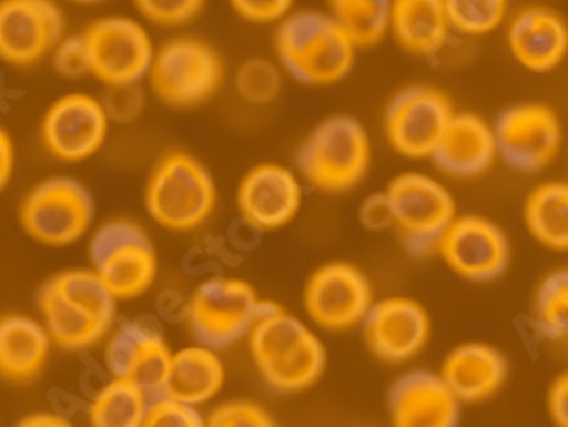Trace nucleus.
Instances as JSON below:
<instances>
[{"instance_id":"nucleus-1","label":"nucleus","mask_w":568,"mask_h":427,"mask_svg":"<svg viewBox=\"0 0 568 427\" xmlns=\"http://www.w3.org/2000/svg\"><path fill=\"white\" fill-rule=\"evenodd\" d=\"M119 301L93 268H69L45 279L37 296L39 321L53 346L80 353L101 344L114 325Z\"/></svg>"},{"instance_id":"nucleus-2","label":"nucleus","mask_w":568,"mask_h":427,"mask_svg":"<svg viewBox=\"0 0 568 427\" xmlns=\"http://www.w3.org/2000/svg\"><path fill=\"white\" fill-rule=\"evenodd\" d=\"M248 346L262 379L277 394L314 387L327 364L325 346L310 325L266 301L248 332Z\"/></svg>"},{"instance_id":"nucleus-3","label":"nucleus","mask_w":568,"mask_h":427,"mask_svg":"<svg viewBox=\"0 0 568 427\" xmlns=\"http://www.w3.org/2000/svg\"><path fill=\"white\" fill-rule=\"evenodd\" d=\"M275 53L296 82L329 87L348 78L357 45L342 26L325 12H292L277 23Z\"/></svg>"},{"instance_id":"nucleus-4","label":"nucleus","mask_w":568,"mask_h":427,"mask_svg":"<svg viewBox=\"0 0 568 427\" xmlns=\"http://www.w3.org/2000/svg\"><path fill=\"white\" fill-rule=\"evenodd\" d=\"M216 184L207 166L184 151H171L153 166L144 203L149 216L169 232H194L216 210Z\"/></svg>"},{"instance_id":"nucleus-5","label":"nucleus","mask_w":568,"mask_h":427,"mask_svg":"<svg viewBox=\"0 0 568 427\" xmlns=\"http://www.w3.org/2000/svg\"><path fill=\"white\" fill-rule=\"evenodd\" d=\"M296 166L305 182L323 194L355 189L371 166V139L366 128L346 114L318 123L303 141Z\"/></svg>"},{"instance_id":"nucleus-6","label":"nucleus","mask_w":568,"mask_h":427,"mask_svg":"<svg viewBox=\"0 0 568 427\" xmlns=\"http://www.w3.org/2000/svg\"><path fill=\"white\" fill-rule=\"evenodd\" d=\"M89 260L119 303L151 292L160 271L151 236L144 227L125 218L110 221L93 232Z\"/></svg>"},{"instance_id":"nucleus-7","label":"nucleus","mask_w":568,"mask_h":427,"mask_svg":"<svg viewBox=\"0 0 568 427\" xmlns=\"http://www.w3.org/2000/svg\"><path fill=\"white\" fill-rule=\"evenodd\" d=\"M97 218V203L75 177L58 175L30 189L19 207L23 232L41 246L67 248L78 244Z\"/></svg>"},{"instance_id":"nucleus-8","label":"nucleus","mask_w":568,"mask_h":427,"mask_svg":"<svg viewBox=\"0 0 568 427\" xmlns=\"http://www.w3.org/2000/svg\"><path fill=\"white\" fill-rule=\"evenodd\" d=\"M146 78L164 105L196 108L223 84V60L203 39L175 37L155 49Z\"/></svg>"},{"instance_id":"nucleus-9","label":"nucleus","mask_w":568,"mask_h":427,"mask_svg":"<svg viewBox=\"0 0 568 427\" xmlns=\"http://www.w3.org/2000/svg\"><path fill=\"white\" fill-rule=\"evenodd\" d=\"M392 227L414 257H428L437 251L442 234L457 216L455 199L448 189L425 173H400L387 186Z\"/></svg>"},{"instance_id":"nucleus-10","label":"nucleus","mask_w":568,"mask_h":427,"mask_svg":"<svg viewBox=\"0 0 568 427\" xmlns=\"http://www.w3.org/2000/svg\"><path fill=\"white\" fill-rule=\"evenodd\" d=\"M262 298L253 284L240 277L205 279L192 294L186 307L189 329L196 339L214 350H223L248 337L260 314Z\"/></svg>"},{"instance_id":"nucleus-11","label":"nucleus","mask_w":568,"mask_h":427,"mask_svg":"<svg viewBox=\"0 0 568 427\" xmlns=\"http://www.w3.org/2000/svg\"><path fill=\"white\" fill-rule=\"evenodd\" d=\"M89 58V75L105 87H132L146 80L155 45L151 32L130 17H103L82 32Z\"/></svg>"},{"instance_id":"nucleus-12","label":"nucleus","mask_w":568,"mask_h":427,"mask_svg":"<svg viewBox=\"0 0 568 427\" xmlns=\"http://www.w3.org/2000/svg\"><path fill=\"white\" fill-rule=\"evenodd\" d=\"M110 112L91 93H64L41 119V144L55 160L78 164L97 155L110 134Z\"/></svg>"},{"instance_id":"nucleus-13","label":"nucleus","mask_w":568,"mask_h":427,"mask_svg":"<svg viewBox=\"0 0 568 427\" xmlns=\"http://www.w3.org/2000/svg\"><path fill=\"white\" fill-rule=\"evenodd\" d=\"M498 157L518 173H539L561 149V123L552 108L520 103L503 110L494 125Z\"/></svg>"},{"instance_id":"nucleus-14","label":"nucleus","mask_w":568,"mask_h":427,"mask_svg":"<svg viewBox=\"0 0 568 427\" xmlns=\"http://www.w3.org/2000/svg\"><path fill=\"white\" fill-rule=\"evenodd\" d=\"M67 19L55 0H0V62L28 69L51 58Z\"/></svg>"},{"instance_id":"nucleus-15","label":"nucleus","mask_w":568,"mask_h":427,"mask_svg":"<svg viewBox=\"0 0 568 427\" xmlns=\"http://www.w3.org/2000/svg\"><path fill=\"white\" fill-rule=\"evenodd\" d=\"M312 323L325 332H346L362 325L373 305L368 277L348 262H329L316 268L303 294Z\"/></svg>"},{"instance_id":"nucleus-16","label":"nucleus","mask_w":568,"mask_h":427,"mask_svg":"<svg viewBox=\"0 0 568 427\" xmlns=\"http://www.w3.org/2000/svg\"><path fill=\"white\" fill-rule=\"evenodd\" d=\"M453 105L435 87H407L385 112V132L396 153L409 160H428L444 134Z\"/></svg>"},{"instance_id":"nucleus-17","label":"nucleus","mask_w":568,"mask_h":427,"mask_svg":"<svg viewBox=\"0 0 568 427\" xmlns=\"http://www.w3.org/2000/svg\"><path fill=\"white\" fill-rule=\"evenodd\" d=\"M437 253L444 264L468 282H491L509 266L507 234L485 216H455L442 240Z\"/></svg>"},{"instance_id":"nucleus-18","label":"nucleus","mask_w":568,"mask_h":427,"mask_svg":"<svg viewBox=\"0 0 568 427\" xmlns=\"http://www.w3.org/2000/svg\"><path fill=\"white\" fill-rule=\"evenodd\" d=\"M433 323L412 298L392 296L371 305L362 321V337L375 359L405 364L428 346Z\"/></svg>"},{"instance_id":"nucleus-19","label":"nucleus","mask_w":568,"mask_h":427,"mask_svg":"<svg viewBox=\"0 0 568 427\" xmlns=\"http://www.w3.org/2000/svg\"><path fill=\"white\" fill-rule=\"evenodd\" d=\"M173 350L158 327L132 321L114 329L103 359L112 377H123L144 389L149 398L162 394Z\"/></svg>"},{"instance_id":"nucleus-20","label":"nucleus","mask_w":568,"mask_h":427,"mask_svg":"<svg viewBox=\"0 0 568 427\" xmlns=\"http://www.w3.org/2000/svg\"><path fill=\"white\" fill-rule=\"evenodd\" d=\"M303 205V186L298 175L273 162L253 166L236 189V207L242 218L262 232L290 225Z\"/></svg>"},{"instance_id":"nucleus-21","label":"nucleus","mask_w":568,"mask_h":427,"mask_svg":"<svg viewBox=\"0 0 568 427\" xmlns=\"http://www.w3.org/2000/svg\"><path fill=\"white\" fill-rule=\"evenodd\" d=\"M507 49L526 71L550 73L568 55V23L552 8L528 6L509 19Z\"/></svg>"},{"instance_id":"nucleus-22","label":"nucleus","mask_w":568,"mask_h":427,"mask_svg":"<svg viewBox=\"0 0 568 427\" xmlns=\"http://www.w3.org/2000/svg\"><path fill=\"white\" fill-rule=\"evenodd\" d=\"M389 416L398 427H453L459 423L462 403L444 377L433 370H409L389 392Z\"/></svg>"},{"instance_id":"nucleus-23","label":"nucleus","mask_w":568,"mask_h":427,"mask_svg":"<svg viewBox=\"0 0 568 427\" xmlns=\"http://www.w3.org/2000/svg\"><path fill=\"white\" fill-rule=\"evenodd\" d=\"M498 157L494 128L478 114H453L430 155L435 166L450 177H478Z\"/></svg>"},{"instance_id":"nucleus-24","label":"nucleus","mask_w":568,"mask_h":427,"mask_svg":"<svg viewBox=\"0 0 568 427\" xmlns=\"http://www.w3.org/2000/svg\"><path fill=\"white\" fill-rule=\"evenodd\" d=\"M509 373L505 355L489 344H462L453 348L439 375L464 405L485 403L498 394Z\"/></svg>"},{"instance_id":"nucleus-25","label":"nucleus","mask_w":568,"mask_h":427,"mask_svg":"<svg viewBox=\"0 0 568 427\" xmlns=\"http://www.w3.org/2000/svg\"><path fill=\"white\" fill-rule=\"evenodd\" d=\"M53 342L39 318L26 314L0 316V377L28 385L49 364Z\"/></svg>"},{"instance_id":"nucleus-26","label":"nucleus","mask_w":568,"mask_h":427,"mask_svg":"<svg viewBox=\"0 0 568 427\" xmlns=\"http://www.w3.org/2000/svg\"><path fill=\"white\" fill-rule=\"evenodd\" d=\"M223 385L225 366L219 350L194 344L173 353L162 394L186 405L203 407L221 394Z\"/></svg>"},{"instance_id":"nucleus-27","label":"nucleus","mask_w":568,"mask_h":427,"mask_svg":"<svg viewBox=\"0 0 568 427\" xmlns=\"http://www.w3.org/2000/svg\"><path fill=\"white\" fill-rule=\"evenodd\" d=\"M389 32L403 51L430 58L444 49L453 30L444 0H392Z\"/></svg>"},{"instance_id":"nucleus-28","label":"nucleus","mask_w":568,"mask_h":427,"mask_svg":"<svg viewBox=\"0 0 568 427\" xmlns=\"http://www.w3.org/2000/svg\"><path fill=\"white\" fill-rule=\"evenodd\" d=\"M524 221L544 248L568 253V182L535 186L524 205Z\"/></svg>"},{"instance_id":"nucleus-29","label":"nucleus","mask_w":568,"mask_h":427,"mask_svg":"<svg viewBox=\"0 0 568 427\" xmlns=\"http://www.w3.org/2000/svg\"><path fill=\"white\" fill-rule=\"evenodd\" d=\"M149 394L130 379L112 377L99 394L91 398L89 423L97 427H139L144 423Z\"/></svg>"},{"instance_id":"nucleus-30","label":"nucleus","mask_w":568,"mask_h":427,"mask_svg":"<svg viewBox=\"0 0 568 427\" xmlns=\"http://www.w3.org/2000/svg\"><path fill=\"white\" fill-rule=\"evenodd\" d=\"M327 8L357 49H371L389 34L392 0H327Z\"/></svg>"},{"instance_id":"nucleus-31","label":"nucleus","mask_w":568,"mask_h":427,"mask_svg":"<svg viewBox=\"0 0 568 427\" xmlns=\"http://www.w3.org/2000/svg\"><path fill=\"white\" fill-rule=\"evenodd\" d=\"M535 321L548 339L568 344V268L546 275L539 284Z\"/></svg>"},{"instance_id":"nucleus-32","label":"nucleus","mask_w":568,"mask_h":427,"mask_svg":"<svg viewBox=\"0 0 568 427\" xmlns=\"http://www.w3.org/2000/svg\"><path fill=\"white\" fill-rule=\"evenodd\" d=\"M450 30L464 37H483L498 30L509 12V0H444Z\"/></svg>"},{"instance_id":"nucleus-33","label":"nucleus","mask_w":568,"mask_h":427,"mask_svg":"<svg viewBox=\"0 0 568 427\" xmlns=\"http://www.w3.org/2000/svg\"><path fill=\"white\" fill-rule=\"evenodd\" d=\"M234 87H236V93H240L246 103L266 105L277 96L280 73L268 60L255 58L244 62L242 69L236 71Z\"/></svg>"},{"instance_id":"nucleus-34","label":"nucleus","mask_w":568,"mask_h":427,"mask_svg":"<svg viewBox=\"0 0 568 427\" xmlns=\"http://www.w3.org/2000/svg\"><path fill=\"white\" fill-rule=\"evenodd\" d=\"M139 17L160 26L180 28L199 19L207 6V0H132Z\"/></svg>"},{"instance_id":"nucleus-35","label":"nucleus","mask_w":568,"mask_h":427,"mask_svg":"<svg viewBox=\"0 0 568 427\" xmlns=\"http://www.w3.org/2000/svg\"><path fill=\"white\" fill-rule=\"evenodd\" d=\"M146 427H201L205 425V416L199 407L175 400L166 394H158L149 398L144 423Z\"/></svg>"},{"instance_id":"nucleus-36","label":"nucleus","mask_w":568,"mask_h":427,"mask_svg":"<svg viewBox=\"0 0 568 427\" xmlns=\"http://www.w3.org/2000/svg\"><path fill=\"white\" fill-rule=\"evenodd\" d=\"M273 416L257 403L251 400H230L212 409L205 416V425L214 427H268L273 425Z\"/></svg>"},{"instance_id":"nucleus-37","label":"nucleus","mask_w":568,"mask_h":427,"mask_svg":"<svg viewBox=\"0 0 568 427\" xmlns=\"http://www.w3.org/2000/svg\"><path fill=\"white\" fill-rule=\"evenodd\" d=\"M51 60H53V69L58 71V75H62L67 80H80V78L89 75V58H87L82 34L62 37V41L51 53Z\"/></svg>"},{"instance_id":"nucleus-38","label":"nucleus","mask_w":568,"mask_h":427,"mask_svg":"<svg viewBox=\"0 0 568 427\" xmlns=\"http://www.w3.org/2000/svg\"><path fill=\"white\" fill-rule=\"evenodd\" d=\"M227 3L240 19L255 26H271L292 14L296 0H227Z\"/></svg>"},{"instance_id":"nucleus-39","label":"nucleus","mask_w":568,"mask_h":427,"mask_svg":"<svg viewBox=\"0 0 568 427\" xmlns=\"http://www.w3.org/2000/svg\"><path fill=\"white\" fill-rule=\"evenodd\" d=\"M359 221L366 230H387L392 227V207L387 194H373L362 203Z\"/></svg>"},{"instance_id":"nucleus-40","label":"nucleus","mask_w":568,"mask_h":427,"mask_svg":"<svg viewBox=\"0 0 568 427\" xmlns=\"http://www.w3.org/2000/svg\"><path fill=\"white\" fill-rule=\"evenodd\" d=\"M548 414L555 425L568 427V370L557 375L548 392Z\"/></svg>"},{"instance_id":"nucleus-41","label":"nucleus","mask_w":568,"mask_h":427,"mask_svg":"<svg viewBox=\"0 0 568 427\" xmlns=\"http://www.w3.org/2000/svg\"><path fill=\"white\" fill-rule=\"evenodd\" d=\"M14 166H17L14 141L6 128H0V192L10 184Z\"/></svg>"},{"instance_id":"nucleus-42","label":"nucleus","mask_w":568,"mask_h":427,"mask_svg":"<svg viewBox=\"0 0 568 427\" xmlns=\"http://www.w3.org/2000/svg\"><path fill=\"white\" fill-rule=\"evenodd\" d=\"M19 425H23V427H37V425L39 427H64L67 420L58 414H30V416L21 418Z\"/></svg>"},{"instance_id":"nucleus-43","label":"nucleus","mask_w":568,"mask_h":427,"mask_svg":"<svg viewBox=\"0 0 568 427\" xmlns=\"http://www.w3.org/2000/svg\"><path fill=\"white\" fill-rule=\"evenodd\" d=\"M69 3H75V6H93V3H103V0H69Z\"/></svg>"}]
</instances>
